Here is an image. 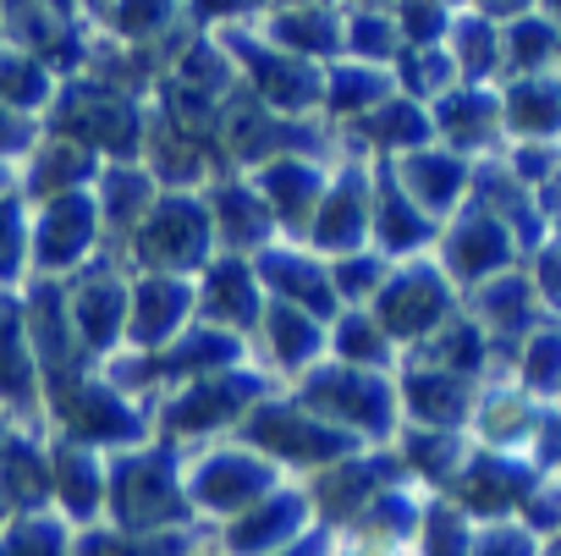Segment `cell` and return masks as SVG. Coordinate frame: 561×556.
Listing matches in <instances>:
<instances>
[{
	"label": "cell",
	"instance_id": "obj_1",
	"mask_svg": "<svg viewBox=\"0 0 561 556\" xmlns=\"http://www.w3.org/2000/svg\"><path fill=\"white\" fill-rule=\"evenodd\" d=\"M182 446L149 441L138 452H116L105 463V512L122 534L193 529V507L182 490Z\"/></svg>",
	"mask_w": 561,
	"mask_h": 556
},
{
	"label": "cell",
	"instance_id": "obj_2",
	"mask_svg": "<svg viewBox=\"0 0 561 556\" xmlns=\"http://www.w3.org/2000/svg\"><path fill=\"white\" fill-rule=\"evenodd\" d=\"M133 275H182L198 282V270L215 259V220L204 188H160L144 226L122 242Z\"/></svg>",
	"mask_w": 561,
	"mask_h": 556
},
{
	"label": "cell",
	"instance_id": "obj_3",
	"mask_svg": "<svg viewBox=\"0 0 561 556\" xmlns=\"http://www.w3.org/2000/svg\"><path fill=\"white\" fill-rule=\"evenodd\" d=\"M314 419H325L331 430L353 435L358 446L364 441H386L397 430V381L380 375V370H353V364H314L298 392H293Z\"/></svg>",
	"mask_w": 561,
	"mask_h": 556
},
{
	"label": "cell",
	"instance_id": "obj_4",
	"mask_svg": "<svg viewBox=\"0 0 561 556\" xmlns=\"http://www.w3.org/2000/svg\"><path fill=\"white\" fill-rule=\"evenodd\" d=\"M237 435H242V446H253L275 468H314V474L331 468V463H342V457H353V452H369L353 435H342L325 419H314L298 397H264L237 424Z\"/></svg>",
	"mask_w": 561,
	"mask_h": 556
},
{
	"label": "cell",
	"instance_id": "obj_5",
	"mask_svg": "<svg viewBox=\"0 0 561 556\" xmlns=\"http://www.w3.org/2000/svg\"><path fill=\"white\" fill-rule=\"evenodd\" d=\"M369 315H375V326L386 331L391 348L397 342L402 348H419L440 326L457 320V287L446 282V270L430 253L424 259H402V264H391V275H386V287L375 293Z\"/></svg>",
	"mask_w": 561,
	"mask_h": 556
},
{
	"label": "cell",
	"instance_id": "obj_6",
	"mask_svg": "<svg viewBox=\"0 0 561 556\" xmlns=\"http://www.w3.org/2000/svg\"><path fill=\"white\" fill-rule=\"evenodd\" d=\"M280 485V468L264 463L253 446L242 441H226V446H209L198 457L182 463V490H187V507L193 518L209 512V518H242L248 507H259L270 490Z\"/></svg>",
	"mask_w": 561,
	"mask_h": 556
},
{
	"label": "cell",
	"instance_id": "obj_7",
	"mask_svg": "<svg viewBox=\"0 0 561 556\" xmlns=\"http://www.w3.org/2000/svg\"><path fill=\"white\" fill-rule=\"evenodd\" d=\"M264 402V375H253L248 364L242 370H220V375H204V381H187L165 397V408L154 413V430L176 441H193V435H215V430H231L242 424L253 408Z\"/></svg>",
	"mask_w": 561,
	"mask_h": 556
},
{
	"label": "cell",
	"instance_id": "obj_8",
	"mask_svg": "<svg viewBox=\"0 0 561 556\" xmlns=\"http://www.w3.org/2000/svg\"><path fill=\"white\" fill-rule=\"evenodd\" d=\"M105 237L100 226V204L94 193H61L45 198L39 220L28 226V270L39 282H61V275H78V264H89L94 242Z\"/></svg>",
	"mask_w": 561,
	"mask_h": 556
},
{
	"label": "cell",
	"instance_id": "obj_9",
	"mask_svg": "<svg viewBox=\"0 0 561 556\" xmlns=\"http://www.w3.org/2000/svg\"><path fill=\"white\" fill-rule=\"evenodd\" d=\"M67 298V320L72 337L83 342L89 359L111 353L116 342H127V304H133V270H111V264H83L72 282H61Z\"/></svg>",
	"mask_w": 561,
	"mask_h": 556
},
{
	"label": "cell",
	"instance_id": "obj_10",
	"mask_svg": "<svg viewBox=\"0 0 561 556\" xmlns=\"http://www.w3.org/2000/svg\"><path fill=\"white\" fill-rule=\"evenodd\" d=\"M512 253H517L512 226L484 204H462L457 220L440 231V259L435 264L446 270L451 287H484V282H495V275L512 270Z\"/></svg>",
	"mask_w": 561,
	"mask_h": 556
},
{
	"label": "cell",
	"instance_id": "obj_11",
	"mask_svg": "<svg viewBox=\"0 0 561 556\" xmlns=\"http://www.w3.org/2000/svg\"><path fill=\"white\" fill-rule=\"evenodd\" d=\"M534 485H539V474H534L523 457L468 446V463H462L457 479L446 485V501H451L468 523H473V518H484V523H506L512 512H523V501H528Z\"/></svg>",
	"mask_w": 561,
	"mask_h": 556
},
{
	"label": "cell",
	"instance_id": "obj_12",
	"mask_svg": "<svg viewBox=\"0 0 561 556\" xmlns=\"http://www.w3.org/2000/svg\"><path fill=\"white\" fill-rule=\"evenodd\" d=\"M253 275H259V287L270 293V304H287V309H298V315H309L320 326H331L342 315L331 264L314 259L298 242H270L264 253H253Z\"/></svg>",
	"mask_w": 561,
	"mask_h": 556
},
{
	"label": "cell",
	"instance_id": "obj_13",
	"mask_svg": "<svg viewBox=\"0 0 561 556\" xmlns=\"http://www.w3.org/2000/svg\"><path fill=\"white\" fill-rule=\"evenodd\" d=\"M198 320L215 326V331H231V337H253L259 320H264V287L253 275V259H237V253H215L204 270H198Z\"/></svg>",
	"mask_w": 561,
	"mask_h": 556
},
{
	"label": "cell",
	"instance_id": "obj_14",
	"mask_svg": "<svg viewBox=\"0 0 561 556\" xmlns=\"http://www.w3.org/2000/svg\"><path fill=\"white\" fill-rule=\"evenodd\" d=\"M198 320V293L182 275H133V304H127V342L138 353L171 348Z\"/></svg>",
	"mask_w": 561,
	"mask_h": 556
},
{
	"label": "cell",
	"instance_id": "obj_15",
	"mask_svg": "<svg viewBox=\"0 0 561 556\" xmlns=\"http://www.w3.org/2000/svg\"><path fill=\"white\" fill-rule=\"evenodd\" d=\"M435 237H440V226L402 193L391 160L375 166V171H369V242H375V253H380L386 264H391V259H424Z\"/></svg>",
	"mask_w": 561,
	"mask_h": 556
},
{
	"label": "cell",
	"instance_id": "obj_16",
	"mask_svg": "<svg viewBox=\"0 0 561 556\" xmlns=\"http://www.w3.org/2000/svg\"><path fill=\"white\" fill-rule=\"evenodd\" d=\"M204 204H209V220H215V248H226L237 259H253L270 242H280L275 215H270V204L259 198L253 182L215 177V182H204Z\"/></svg>",
	"mask_w": 561,
	"mask_h": 556
},
{
	"label": "cell",
	"instance_id": "obj_17",
	"mask_svg": "<svg viewBox=\"0 0 561 556\" xmlns=\"http://www.w3.org/2000/svg\"><path fill=\"white\" fill-rule=\"evenodd\" d=\"M309 518H314L309 490L275 485L259 507H248L242 518L226 523V556H275L280 545H293V540L309 534Z\"/></svg>",
	"mask_w": 561,
	"mask_h": 556
},
{
	"label": "cell",
	"instance_id": "obj_18",
	"mask_svg": "<svg viewBox=\"0 0 561 556\" xmlns=\"http://www.w3.org/2000/svg\"><path fill=\"white\" fill-rule=\"evenodd\" d=\"M253 188H259V198L270 204L280 242H287V237H298V231L309 237L314 209H320V198H325L331 177H325L314 160L287 155V160H270V166H259V171H253Z\"/></svg>",
	"mask_w": 561,
	"mask_h": 556
},
{
	"label": "cell",
	"instance_id": "obj_19",
	"mask_svg": "<svg viewBox=\"0 0 561 556\" xmlns=\"http://www.w3.org/2000/svg\"><path fill=\"white\" fill-rule=\"evenodd\" d=\"M391 171H397L402 193H408L430 220H440L446 209H462V204H468V188H473L468 155H457V149H446V144H424V149L391 160Z\"/></svg>",
	"mask_w": 561,
	"mask_h": 556
},
{
	"label": "cell",
	"instance_id": "obj_20",
	"mask_svg": "<svg viewBox=\"0 0 561 556\" xmlns=\"http://www.w3.org/2000/svg\"><path fill=\"white\" fill-rule=\"evenodd\" d=\"M309 242L325 248L331 259H347V253L369 248V171L364 166H347L342 177H331V188L314 209Z\"/></svg>",
	"mask_w": 561,
	"mask_h": 556
},
{
	"label": "cell",
	"instance_id": "obj_21",
	"mask_svg": "<svg viewBox=\"0 0 561 556\" xmlns=\"http://www.w3.org/2000/svg\"><path fill=\"white\" fill-rule=\"evenodd\" d=\"M397 402H408V413L419 419V430H468L473 424V402H479V386L462 381V375H446L435 364H408L402 386H397Z\"/></svg>",
	"mask_w": 561,
	"mask_h": 556
},
{
	"label": "cell",
	"instance_id": "obj_22",
	"mask_svg": "<svg viewBox=\"0 0 561 556\" xmlns=\"http://www.w3.org/2000/svg\"><path fill=\"white\" fill-rule=\"evenodd\" d=\"M259 337H264V359L293 381H304L314 364L331 359V326H320V320H309L287 304H264Z\"/></svg>",
	"mask_w": 561,
	"mask_h": 556
},
{
	"label": "cell",
	"instance_id": "obj_23",
	"mask_svg": "<svg viewBox=\"0 0 561 556\" xmlns=\"http://www.w3.org/2000/svg\"><path fill=\"white\" fill-rule=\"evenodd\" d=\"M45 501H56L50 490V446L28 441V435H7V446H0V512L12 518H34L45 512Z\"/></svg>",
	"mask_w": 561,
	"mask_h": 556
},
{
	"label": "cell",
	"instance_id": "obj_24",
	"mask_svg": "<svg viewBox=\"0 0 561 556\" xmlns=\"http://www.w3.org/2000/svg\"><path fill=\"white\" fill-rule=\"evenodd\" d=\"M50 490H56L67 523H94L105 512V457L56 435V446H50Z\"/></svg>",
	"mask_w": 561,
	"mask_h": 556
},
{
	"label": "cell",
	"instance_id": "obj_25",
	"mask_svg": "<svg viewBox=\"0 0 561 556\" xmlns=\"http://www.w3.org/2000/svg\"><path fill=\"white\" fill-rule=\"evenodd\" d=\"M39 408V364L28 348V315L12 293H0V413Z\"/></svg>",
	"mask_w": 561,
	"mask_h": 556
},
{
	"label": "cell",
	"instance_id": "obj_26",
	"mask_svg": "<svg viewBox=\"0 0 561 556\" xmlns=\"http://www.w3.org/2000/svg\"><path fill=\"white\" fill-rule=\"evenodd\" d=\"M100 177V155H89L83 144H72V138H39L34 144V160H28V198H61V193H83L89 182Z\"/></svg>",
	"mask_w": 561,
	"mask_h": 556
},
{
	"label": "cell",
	"instance_id": "obj_27",
	"mask_svg": "<svg viewBox=\"0 0 561 556\" xmlns=\"http://www.w3.org/2000/svg\"><path fill=\"white\" fill-rule=\"evenodd\" d=\"M501 133L517 144H550L561 133V78H523L501 94Z\"/></svg>",
	"mask_w": 561,
	"mask_h": 556
},
{
	"label": "cell",
	"instance_id": "obj_28",
	"mask_svg": "<svg viewBox=\"0 0 561 556\" xmlns=\"http://www.w3.org/2000/svg\"><path fill=\"white\" fill-rule=\"evenodd\" d=\"M270 29V50L293 56V61H325V56H342V12H325V7H304V12H275L264 18Z\"/></svg>",
	"mask_w": 561,
	"mask_h": 556
},
{
	"label": "cell",
	"instance_id": "obj_29",
	"mask_svg": "<svg viewBox=\"0 0 561 556\" xmlns=\"http://www.w3.org/2000/svg\"><path fill=\"white\" fill-rule=\"evenodd\" d=\"M56 100V72L45 61H34L28 50L0 45V111L12 116H34Z\"/></svg>",
	"mask_w": 561,
	"mask_h": 556
},
{
	"label": "cell",
	"instance_id": "obj_30",
	"mask_svg": "<svg viewBox=\"0 0 561 556\" xmlns=\"http://www.w3.org/2000/svg\"><path fill=\"white\" fill-rule=\"evenodd\" d=\"M397 348L386 342V331L375 326V315L369 309H347L342 320H331V359L336 364H353V370H391L397 359H391Z\"/></svg>",
	"mask_w": 561,
	"mask_h": 556
},
{
	"label": "cell",
	"instance_id": "obj_31",
	"mask_svg": "<svg viewBox=\"0 0 561 556\" xmlns=\"http://www.w3.org/2000/svg\"><path fill=\"white\" fill-rule=\"evenodd\" d=\"M517 381L528 397H556L561 392V326H534L517 359Z\"/></svg>",
	"mask_w": 561,
	"mask_h": 556
},
{
	"label": "cell",
	"instance_id": "obj_32",
	"mask_svg": "<svg viewBox=\"0 0 561 556\" xmlns=\"http://www.w3.org/2000/svg\"><path fill=\"white\" fill-rule=\"evenodd\" d=\"M0 556H72L67 518H50V512L12 518L7 529H0Z\"/></svg>",
	"mask_w": 561,
	"mask_h": 556
},
{
	"label": "cell",
	"instance_id": "obj_33",
	"mask_svg": "<svg viewBox=\"0 0 561 556\" xmlns=\"http://www.w3.org/2000/svg\"><path fill=\"white\" fill-rule=\"evenodd\" d=\"M28 275V209L23 193H0V293Z\"/></svg>",
	"mask_w": 561,
	"mask_h": 556
},
{
	"label": "cell",
	"instance_id": "obj_34",
	"mask_svg": "<svg viewBox=\"0 0 561 556\" xmlns=\"http://www.w3.org/2000/svg\"><path fill=\"white\" fill-rule=\"evenodd\" d=\"M545 540H534L523 523H484V529H473V545H468V556H545L539 551Z\"/></svg>",
	"mask_w": 561,
	"mask_h": 556
},
{
	"label": "cell",
	"instance_id": "obj_35",
	"mask_svg": "<svg viewBox=\"0 0 561 556\" xmlns=\"http://www.w3.org/2000/svg\"><path fill=\"white\" fill-rule=\"evenodd\" d=\"M402 545H386L375 534H358V529H342V540H331V556H397Z\"/></svg>",
	"mask_w": 561,
	"mask_h": 556
},
{
	"label": "cell",
	"instance_id": "obj_36",
	"mask_svg": "<svg viewBox=\"0 0 561 556\" xmlns=\"http://www.w3.org/2000/svg\"><path fill=\"white\" fill-rule=\"evenodd\" d=\"M39 138H34V122L28 116H12V111H0V155H23V149H34Z\"/></svg>",
	"mask_w": 561,
	"mask_h": 556
},
{
	"label": "cell",
	"instance_id": "obj_37",
	"mask_svg": "<svg viewBox=\"0 0 561 556\" xmlns=\"http://www.w3.org/2000/svg\"><path fill=\"white\" fill-rule=\"evenodd\" d=\"M331 540H336V534H331L325 523H314V529H309L304 540H293V545H280L275 556H331Z\"/></svg>",
	"mask_w": 561,
	"mask_h": 556
},
{
	"label": "cell",
	"instance_id": "obj_38",
	"mask_svg": "<svg viewBox=\"0 0 561 556\" xmlns=\"http://www.w3.org/2000/svg\"><path fill=\"white\" fill-rule=\"evenodd\" d=\"M7 435H12V430H7V413H0V446H7Z\"/></svg>",
	"mask_w": 561,
	"mask_h": 556
},
{
	"label": "cell",
	"instance_id": "obj_39",
	"mask_svg": "<svg viewBox=\"0 0 561 556\" xmlns=\"http://www.w3.org/2000/svg\"><path fill=\"white\" fill-rule=\"evenodd\" d=\"M0 39H7V18H0Z\"/></svg>",
	"mask_w": 561,
	"mask_h": 556
},
{
	"label": "cell",
	"instance_id": "obj_40",
	"mask_svg": "<svg viewBox=\"0 0 561 556\" xmlns=\"http://www.w3.org/2000/svg\"><path fill=\"white\" fill-rule=\"evenodd\" d=\"M0 193H7V171H0Z\"/></svg>",
	"mask_w": 561,
	"mask_h": 556
},
{
	"label": "cell",
	"instance_id": "obj_41",
	"mask_svg": "<svg viewBox=\"0 0 561 556\" xmlns=\"http://www.w3.org/2000/svg\"><path fill=\"white\" fill-rule=\"evenodd\" d=\"M193 556H209V551H193Z\"/></svg>",
	"mask_w": 561,
	"mask_h": 556
}]
</instances>
